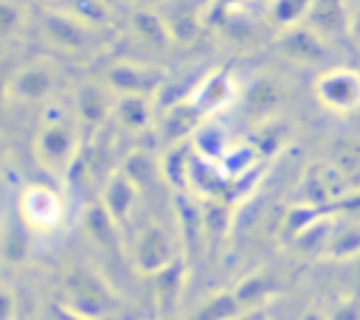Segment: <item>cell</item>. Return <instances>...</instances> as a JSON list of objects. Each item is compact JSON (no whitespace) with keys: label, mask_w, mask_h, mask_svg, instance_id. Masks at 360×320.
I'll return each mask as SVG.
<instances>
[{"label":"cell","mask_w":360,"mask_h":320,"mask_svg":"<svg viewBox=\"0 0 360 320\" xmlns=\"http://www.w3.org/2000/svg\"><path fill=\"white\" fill-rule=\"evenodd\" d=\"M73 109L65 101H48L42 109V121L34 138V152L42 168L53 177L68 174L73 157H76V124Z\"/></svg>","instance_id":"obj_1"},{"label":"cell","mask_w":360,"mask_h":320,"mask_svg":"<svg viewBox=\"0 0 360 320\" xmlns=\"http://www.w3.org/2000/svg\"><path fill=\"white\" fill-rule=\"evenodd\" d=\"M65 196L45 180H25L17 194V219L34 236H51L65 222Z\"/></svg>","instance_id":"obj_2"},{"label":"cell","mask_w":360,"mask_h":320,"mask_svg":"<svg viewBox=\"0 0 360 320\" xmlns=\"http://www.w3.org/2000/svg\"><path fill=\"white\" fill-rule=\"evenodd\" d=\"M65 298L68 309L90 317V320H107L110 314H118L121 300L110 289V284L90 267H76L65 275Z\"/></svg>","instance_id":"obj_3"},{"label":"cell","mask_w":360,"mask_h":320,"mask_svg":"<svg viewBox=\"0 0 360 320\" xmlns=\"http://www.w3.org/2000/svg\"><path fill=\"white\" fill-rule=\"evenodd\" d=\"M315 93L326 109L349 112L360 104V73L349 67H332L318 79Z\"/></svg>","instance_id":"obj_4"},{"label":"cell","mask_w":360,"mask_h":320,"mask_svg":"<svg viewBox=\"0 0 360 320\" xmlns=\"http://www.w3.org/2000/svg\"><path fill=\"white\" fill-rule=\"evenodd\" d=\"M174 261V247L172 239L163 227L149 225L138 233L135 239V250H132V264L143 272V275H158L163 272L169 264Z\"/></svg>","instance_id":"obj_5"},{"label":"cell","mask_w":360,"mask_h":320,"mask_svg":"<svg viewBox=\"0 0 360 320\" xmlns=\"http://www.w3.org/2000/svg\"><path fill=\"white\" fill-rule=\"evenodd\" d=\"M135 199H138V185H135L124 171H115V174L107 180L104 191H101V205H104V211L115 219L118 227H124V225L129 222L132 208H135Z\"/></svg>","instance_id":"obj_6"},{"label":"cell","mask_w":360,"mask_h":320,"mask_svg":"<svg viewBox=\"0 0 360 320\" xmlns=\"http://www.w3.org/2000/svg\"><path fill=\"white\" fill-rule=\"evenodd\" d=\"M53 93V73L48 65H28L8 84V95L17 101H45Z\"/></svg>","instance_id":"obj_7"},{"label":"cell","mask_w":360,"mask_h":320,"mask_svg":"<svg viewBox=\"0 0 360 320\" xmlns=\"http://www.w3.org/2000/svg\"><path fill=\"white\" fill-rule=\"evenodd\" d=\"M231 98H233V81H231V76H228V73H214V76H208V79L200 84V90L188 98V104H191L200 115H205V112L222 109Z\"/></svg>","instance_id":"obj_8"},{"label":"cell","mask_w":360,"mask_h":320,"mask_svg":"<svg viewBox=\"0 0 360 320\" xmlns=\"http://www.w3.org/2000/svg\"><path fill=\"white\" fill-rule=\"evenodd\" d=\"M183 278H186V267L180 258H174L163 272L155 275V303H158L160 317H169L172 309L177 306L180 292H183Z\"/></svg>","instance_id":"obj_9"},{"label":"cell","mask_w":360,"mask_h":320,"mask_svg":"<svg viewBox=\"0 0 360 320\" xmlns=\"http://www.w3.org/2000/svg\"><path fill=\"white\" fill-rule=\"evenodd\" d=\"M45 28H48L51 39L65 51H82L84 42H87V31H84L82 20H73V17H65V14H48Z\"/></svg>","instance_id":"obj_10"},{"label":"cell","mask_w":360,"mask_h":320,"mask_svg":"<svg viewBox=\"0 0 360 320\" xmlns=\"http://www.w3.org/2000/svg\"><path fill=\"white\" fill-rule=\"evenodd\" d=\"M73 109H76L79 118H84L90 126H98V124L110 115V109H112L110 93H107L104 87H98V84H84V87L79 90V95H76V107H73Z\"/></svg>","instance_id":"obj_11"},{"label":"cell","mask_w":360,"mask_h":320,"mask_svg":"<svg viewBox=\"0 0 360 320\" xmlns=\"http://www.w3.org/2000/svg\"><path fill=\"white\" fill-rule=\"evenodd\" d=\"M281 51L298 62H318L323 59L326 48L321 45V39L312 34V31H304V28H292L284 34L281 39Z\"/></svg>","instance_id":"obj_12"},{"label":"cell","mask_w":360,"mask_h":320,"mask_svg":"<svg viewBox=\"0 0 360 320\" xmlns=\"http://www.w3.org/2000/svg\"><path fill=\"white\" fill-rule=\"evenodd\" d=\"M242 312H245V309H242L236 292H233V289H225V292L208 298V300L194 312L191 320H236Z\"/></svg>","instance_id":"obj_13"},{"label":"cell","mask_w":360,"mask_h":320,"mask_svg":"<svg viewBox=\"0 0 360 320\" xmlns=\"http://www.w3.org/2000/svg\"><path fill=\"white\" fill-rule=\"evenodd\" d=\"M273 289H276V286H273V278L264 275V272H253V275L242 278V281L233 286V292H236L242 309H253V306H259L264 298L273 295Z\"/></svg>","instance_id":"obj_14"},{"label":"cell","mask_w":360,"mask_h":320,"mask_svg":"<svg viewBox=\"0 0 360 320\" xmlns=\"http://www.w3.org/2000/svg\"><path fill=\"white\" fill-rule=\"evenodd\" d=\"M115 118L127 126V129H143L149 124V107L143 101V95H121V101L115 104Z\"/></svg>","instance_id":"obj_15"},{"label":"cell","mask_w":360,"mask_h":320,"mask_svg":"<svg viewBox=\"0 0 360 320\" xmlns=\"http://www.w3.org/2000/svg\"><path fill=\"white\" fill-rule=\"evenodd\" d=\"M132 25H135L138 36L146 39L149 45H166L169 42V31H166L163 20L158 14H152V11H138L132 17Z\"/></svg>","instance_id":"obj_16"},{"label":"cell","mask_w":360,"mask_h":320,"mask_svg":"<svg viewBox=\"0 0 360 320\" xmlns=\"http://www.w3.org/2000/svg\"><path fill=\"white\" fill-rule=\"evenodd\" d=\"M121 171H124V174H127L138 188H141L143 182H149V177H152V171H155V168H152V160H149L146 154H141V152H138V154H129V160H127V166H124Z\"/></svg>","instance_id":"obj_17"},{"label":"cell","mask_w":360,"mask_h":320,"mask_svg":"<svg viewBox=\"0 0 360 320\" xmlns=\"http://www.w3.org/2000/svg\"><path fill=\"white\" fill-rule=\"evenodd\" d=\"M307 3L309 0H273V20L290 25V22H295L304 14Z\"/></svg>","instance_id":"obj_18"},{"label":"cell","mask_w":360,"mask_h":320,"mask_svg":"<svg viewBox=\"0 0 360 320\" xmlns=\"http://www.w3.org/2000/svg\"><path fill=\"white\" fill-rule=\"evenodd\" d=\"M22 22V14L14 3L8 0H0V36H11Z\"/></svg>","instance_id":"obj_19"},{"label":"cell","mask_w":360,"mask_h":320,"mask_svg":"<svg viewBox=\"0 0 360 320\" xmlns=\"http://www.w3.org/2000/svg\"><path fill=\"white\" fill-rule=\"evenodd\" d=\"M0 320H17V300L6 284H0Z\"/></svg>","instance_id":"obj_20"},{"label":"cell","mask_w":360,"mask_h":320,"mask_svg":"<svg viewBox=\"0 0 360 320\" xmlns=\"http://www.w3.org/2000/svg\"><path fill=\"white\" fill-rule=\"evenodd\" d=\"M332 320H360V309H357V303H346V306H340V309L332 314Z\"/></svg>","instance_id":"obj_21"},{"label":"cell","mask_w":360,"mask_h":320,"mask_svg":"<svg viewBox=\"0 0 360 320\" xmlns=\"http://www.w3.org/2000/svg\"><path fill=\"white\" fill-rule=\"evenodd\" d=\"M56 320H90V317H84V314H79V312H73V309H68L65 303H59L56 309Z\"/></svg>","instance_id":"obj_22"},{"label":"cell","mask_w":360,"mask_h":320,"mask_svg":"<svg viewBox=\"0 0 360 320\" xmlns=\"http://www.w3.org/2000/svg\"><path fill=\"white\" fill-rule=\"evenodd\" d=\"M301 320H326V317H323L321 312H307V314H304Z\"/></svg>","instance_id":"obj_23"},{"label":"cell","mask_w":360,"mask_h":320,"mask_svg":"<svg viewBox=\"0 0 360 320\" xmlns=\"http://www.w3.org/2000/svg\"><path fill=\"white\" fill-rule=\"evenodd\" d=\"M158 320H172V317H158Z\"/></svg>","instance_id":"obj_24"},{"label":"cell","mask_w":360,"mask_h":320,"mask_svg":"<svg viewBox=\"0 0 360 320\" xmlns=\"http://www.w3.org/2000/svg\"><path fill=\"white\" fill-rule=\"evenodd\" d=\"M225 3H233V0H225Z\"/></svg>","instance_id":"obj_25"}]
</instances>
